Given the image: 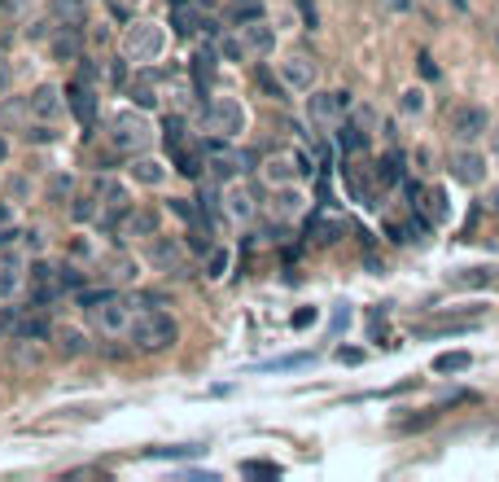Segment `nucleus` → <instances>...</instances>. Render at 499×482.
<instances>
[{
	"instance_id": "nucleus-1",
	"label": "nucleus",
	"mask_w": 499,
	"mask_h": 482,
	"mask_svg": "<svg viewBox=\"0 0 499 482\" xmlns=\"http://www.w3.org/2000/svg\"><path fill=\"white\" fill-rule=\"evenodd\" d=\"M132 347L136 351H145V355H158V351H167V347H176V338H180V324L171 321L167 312H136V324H132Z\"/></svg>"
},
{
	"instance_id": "nucleus-2",
	"label": "nucleus",
	"mask_w": 499,
	"mask_h": 482,
	"mask_svg": "<svg viewBox=\"0 0 499 482\" xmlns=\"http://www.w3.org/2000/svg\"><path fill=\"white\" fill-rule=\"evenodd\" d=\"M153 141V123L145 118V110H119L110 118V145L123 154H145Z\"/></svg>"
},
{
	"instance_id": "nucleus-3",
	"label": "nucleus",
	"mask_w": 499,
	"mask_h": 482,
	"mask_svg": "<svg viewBox=\"0 0 499 482\" xmlns=\"http://www.w3.org/2000/svg\"><path fill=\"white\" fill-rule=\"evenodd\" d=\"M162 45H167L162 22H132L127 36H123V53H127V61H136V66L158 61L162 57Z\"/></svg>"
},
{
	"instance_id": "nucleus-4",
	"label": "nucleus",
	"mask_w": 499,
	"mask_h": 482,
	"mask_svg": "<svg viewBox=\"0 0 499 482\" xmlns=\"http://www.w3.org/2000/svg\"><path fill=\"white\" fill-rule=\"evenodd\" d=\"M93 324L105 338H123L136 324V303H127L123 294H110V298H101L97 307H93Z\"/></svg>"
},
{
	"instance_id": "nucleus-5",
	"label": "nucleus",
	"mask_w": 499,
	"mask_h": 482,
	"mask_svg": "<svg viewBox=\"0 0 499 482\" xmlns=\"http://www.w3.org/2000/svg\"><path fill=\"white\" fill-rule=\"evenodd\" d=\"M206 132H215L219 141H233L246 132V106L237 97H215L206 106Z\"/></svg>"
},
{
	"instance_id": "nucleus-6",
	"label": "nucleus",
	"mask_w": 499,
	"mask_h": 482,
	"mask_svg": "<svg viewBox=\"0 0 499 482\" xmlns=\"http://www.w3.org/2000/svg\"><path fill=\"white\" fill-rule=\"evenodd\" d=\"M206 162H210V176L215 180H237V176H246L250 171V154L246 150H233V145H224V141H210L206 145Z\"/></svg>"
},
{
	"instance_id": "nucleus-7",
	"label": "nucleus",
	"mask_w": 499,
	"mask_h": 482,
	"mask_svg": "<svg viewBox=\"0 0 499 482\" xmlns=\"http://www.w3.org/2000/svg\"><path fill=\"white\" fill-rule=\"evenodd\" d=\"M302 176H311V159L299 154V150H281V154H272L263 162V180L267 184H294Z\"/></svg>"
},
{
	"instance_id": "nucleus-8",
	"label": "nucleus",
	"mask_w": 499,
	"mask_h": 482,
	"mask_svg": "<svg viewBox=\"0 0 499 482\" xmlns=\"http://www.w3.org/2000/svg\"><path fill=\"white\" fill-rule=\"evenodd\" d=\"M315 79H320V66H315V57L311 53H290L281 61V84L290 88V93H311L315 88Z\"/></svg>"
},
{
	"instance_id": "nucleus-9",
	"label": "nucleus",
	"mask_w": 499,
	"mask_h": 482,
	"mask_svg": "<svg viewBox=\"0 0 499 482\" xmlns=\"http://www.w3.org/2000/svg\"><path fill=\"white\" fill-rule=\"evenodd\" d=\"M307 110H311V118H315L320 127H338L350 114V93H315V97L307 102Z\"/></svg>"
},
{
	"instance_id": "nucleus-10",
	"label": "nucleus",
	"mask_w": 499,
	"mask_h": 482,
	"mask_svg": "<svg viewBox=\"0 0 499 482\" xmlns=\"http://www.w3.org/2000/svg\"><path fill=\"white\" fill-rule=\"evenodd\" d=\"M447 167H451V176H455L460 184H469V189L487 180V162H482V154H478V150H464V145H460V150H451Z\"/></svg>"
},
{
	"instance_id": "nucleus-11",
	"label": "nucleus",
	"mask_w": 499,
	"mask_h": 482,
	"mask_svg": "<svg viewBox=\"0 0 499 482\" xmlns=\"http://www.w3.org/2000/svg\"><path fill=\"white\" fill-rule=\"evenodd\" d=\"M171 27H176V36H193L201 27H210L206 4L201 0H171Z\"/></svg>"
},
{
	"instance_id": "nucleus-12",
	"label": "nucleus",
	"mask_w": 499,
	"mask_h": 482,
	"mask_svg": "<svg viewBox=\"0 0 499 482\" xmlns=\"http://www.w3.org/2000/svg\"><path fill=\"white\" fill-rule=\"evenodd\" d=\"M407 193L416 198V211H421V224H443L447 219V193L443 189H416V184H407Z\"/></svg>"
},
{
	"instance_id": "nucleus-13",
	"label": "nucleus",
	"mask_w": 499,
	"mask_h": 482,
	"mask_svg": "<svg viewBox=\"0 0 499 482\" xmlns=\"http://www.w3.org/2000/svg\"><path fill=\"white\" fill-rule=\"evenodd\" d=\"M237 36H241V45H246V57H267L272 53V45H276V31H272L263 18L241 22V27H237Z\"/></svg>"
},
{
	"instance_id": "nucleus-14",
	"label": "nucleus",
	"mask_w": 499,
	"mask_h": 482,
	"mask_svg": "<svg viewBox=\"0 0 499 482\" xmlns=\"http://www.w3.org/2000/svg\"><path fill=\"white\" fill-rule=\"evenodd\" d=\"M487 132V110L482 106H460L451 114V136L455 141H478Z\"/></svg>"
},
{
	"instance_id": "nucleus-15",
	"label": "nucleus",
	"mask_w": 499,
	"mask_h": 482,
	"mask_svg": "<svg viewBox=\"0 0 499 482\" xmlns=\"http://www.w3.org/2000/svg\"><path fill=\"white\" fill-rule=\"evenodd\" d=\"M27 110H31V118H45V123H53V118H61L66 97H61V88L45 84V88H36V93L27 97Z\"/></svg>"
},
{
	"instance_id": "nucleus-16",
	"label": "nucleus",
	"mask_w": 499,
	"mask_h": 482,
	"mask_svg": "<svg viewBox=\"0 0 499 482\" xmlns=\"http://www.w3.org/2000/svg\"><path fill=\"white\" fill-rule=\"evenodd\" d=\"M114 233H119V241H127V237H153L158 233V215L153 211H123V219L114 224Z\"/></svg>"
},
{
	"instance_id": "nucleus-17",
	"label": "nucleus",
	"mask_w": 499,
	"mask_h": 482,
	"mask_svg": "<svg viewBox=\"0 0 499 482\" xmlns=\"http://www.w3.org/2000/svg\"><path fill=\"white\" fill-rule=\"evenodd\" d=\"M66 106L75 110V118H79L84 127L97 123V97H93L88 84H70V88H66Z\"/></svg>"
},
{
	"instance_id": "nucleus-18",
	"label": "nucleus",
	"mask_w": 499,
	"mask_h": 482,
	"mask_svg": "<svg viewBox=\"0 0 499 482\" xmlns=\"http://www.w3.org/2000/svg\"><path fill=\"white\" fill-rule=\"evenodd\" d=\"M347 184H350V193H355V202L377 207V171H364L355 162V167H347Z\"/></svg>"
},
{
	"instance_id": "nucleus-19",
	"label": "nucleus",
	"mask_w": 499,
	"mask_h": 482,
	"mask_svg": "<svg viewBox=\"0 0 499 482\" xmlns=\"http://www.w3.org/2000/svg\"><path fill=\"white\" fill-rule=\"evenodd\" d=\"M307 233H311V241H315V246H333V241L347 233V224H342L338 215H315V219L307 224Z\"/></svg>"
},
{
	"instance_id": "nucleus-20",
	"label": "nucleus",
	"mask_w": 499,
	"mask_h": 482,
	"mask_svg": "<svg viewBox=\"0 0 499 482\" xmlns=\"http://www.w3.org/2000/svg\"><path fill=\"white\" fill-rule=\"evenodd\" d=\"M215 61H219V49H210V45L193 53V88H198V93L210 88V79H215Z\"/></svg>"
},
{
	"instance_id": "nucleus-21",
	"label": "nucleus",
	"mask_w": 499,
	"mask_h": 482,
	"mask_svg": "<svg viewBox=\"0 0 499 482\" xmlns=\"http://www.w3.org/2000/svg\"><path fill=\"white\" fill-rule=\"evenodd\" d=\"M127 171H132V180H136V184H150V189L167 180V167H162L158 159H145V154H141V159L132 154V167H127Z\"/></svg>"
},
{
	"instance_id": "nucleus-22",
	"label": "nucleus",
	"mask_w": 499,
	"mask_h": 482,
	"mask_svg": "<svg viewBox=\"0 0 499 482\" xmlns=\"http://www.w3.org/2000/svg\"><path fill=\"white\" fill-rule=\"evenodd\" d=\"M307 198H302L294 184H276V219H299Z\"/></svg>"
},
{
	"instance_id": "nucleus-23",
	"label": "nucleus",
	"mask_w": 499,
	"mask_h": 482,
	"mask_svg": "<svg viewBox=\"0 0 499 482\" xmlns=\"http://www.w3.org/2000/svg\"><path fill=\"white\" fill-rule=\"evenodd\" d=\"M53 57H57V61H75V57H79V22H66V27L57 31Z\"/></svg>"
},
{
	"instance_id": "nucleus-24",
	"label": "nucleus",
	"mask_w": 499,
	"mask_h": 482,
	"mask_svg": "<svg viewBox=\"0 0 499 482\" xmlns=\"http://www.w3.org/2000/svg\"><path fill=\"white\" fill-rule=\"evenodd\" d=\"M469 364H473V355H469V351H443V355H434V373L438 377L469 373Z\"/></svg>"
},
{
	"instance_id": "nucleus-25",
	"label": "nucleus",
	"mask_w": 499,
	"mask_h": 482,
	"mask_svg": "<svg viewBox=\"0 0 499 482\" xmlns=\"http://www.w3.org/2000/svg\"><path fill=\"white\" fill-rule=\"evenodd\" d=\"M224 211H228V219L246 224V219H254V198H250L246 189H233V193L224 198Z\"/></svg>"
},
{
	"instance_id": "nucleus-26",
	"label": "nucleus",
	"mask_w": 499,
	"mask_h": 482,
	"mask_svg": "<svg viewBox=\"0 0 499 482\" xmlns=\"http://www.w3.org/2000/svg\"><path fill=\"white\" fill-rule=\"evenodd\" d=\"M53 342H57V351H61V355H70V360L88 351V342H84V333H79V329H53Z\"/></svg>"
},
{
	"instance_id": "nucleus-27",
	"label": "nucleus",
	"mask_w": 499,
	"mask_h": 482,
	"mask_svg": "<svg viewBox=\"0 0 499 482\" xmlns=\"http://www.w3.org/2000/svg\"><path fill=\"white\" fill-rule=\"evenodd\" d=\"M22 285V264L13 255H0V298H9Z\"/></svg>"
},
{
	"instance_id": "nucleus-28",
	"label": "nucleus",
	"mask_w": 499,
	"mask_h": 482,
	"mask_svg": "<svg viewBox=\"0 0 499 482\" xmlns=\"http://www.w3.org/2000/svg\"><path fill=\"white\" fill-rule=\"evenodd\" d=\"M45 333H49V321H45V316H31V312H27V316H18V321H13V338L40 342Z\"/></svg>"
},
{
	"instance_id": "nucleus-29",
	"label": "nucleus",
	"mask_w": 499,
	"mask_h": 482,
	"mask_svg": "<svg viewBox=\"0 0 499 482\" xmlns=\"http://www.w3.org/2000/svg\"><path fill=\"white\" fill-rule=\"evenodd\" d=\"M206 447L201 443H184V447H153V461H189V456H201Z\"/></svg>"
},
{
	"instance_id": "nucleus-30",
	"label": "nucleus",
	"mask_w": 499,
	"mask_h": 482,
	"mask_svg": "<svg viewBox=\"0 0 499 482\" xmlns=\"http://www.w3.org/2000/svg\"><path fill=\"white\" fill-rule=\"evenodd\" d=\"M372 171H377V184H395V180H403V159L399 154H386Z\"/></svg>"
},
{
	"instance_id": "nucleus-31",
	"label": "nucleus",
	"mask_w": 499,
	"mask_h": 482,
	"mask_svg": "<svg viewBox=\"0 0 499 482\" xmlns=\"http://www.w3.org/2000/svg\"><path fill=\"white\" fill-rule=\"evenodd\" d=\"M180 259H184L180 241H158V246H153V264H158V268H176Z\"/></svg>"
},
{
	"instance_id": "nucleus-32",
	"label": "nucleus",
	"mask_w": 499,
	"mask_h": 482,
	"mask_svg": "<svg viewBox=\"0 0 499 482\" xmlns=\"http://www.w3.org/2000/svg\"><path fill=\"white\" fill-rule=\"evenodd\" d=\"M53 18H61V22H84V0H53Z\"/></svg>"
},
{
	"instance_id": "nucleus-33",
	"label": "nucleus",
	"mask_w": 499,
	"mask_h": 482,
	"mask_svg": "<svg viewBox=\"0 0 499 482\" xmlns=\"http://www.w3.org/2000/svg\"><path fill=\"white\" fill-rule=\"evenodd\" d=\"M132 272H136V264H132L127 255H114V259L105 264V276H110V281H127Z\"/></svg>"
},
{
	"instance_id": "nucleus-34",
	"label": "nucleus",
	"mask_w": 499,
	"mask_h": 482,
	"mask_svg": "<svg viewBox=\"0 0 499 482\" xmlns=\"http://www.w3.org/2000/svg\"><path fill=\"white\" fill-rule=\"evenodd\" d=\"M438 421V408H425L421 417H412V421H395V429L399 434H412V429H425V426H434Z\"/></svg>"
},
{
	"instance_id": "nucleus-35",
	"label": "nucleus",
	"mask_w": 499,
	"mask_h": 482,
	"mask_svg": "<svg viewBox=\"0 0 499 482\" xmlns=\"http://www.w3.org/2000/svg\"><path fill=\"white\" fill-rule=\"evenodd\" d=\"M495 272L491 268H469V272H455V285H491Z\"/></svg>"
},
{
	"instance_id": "nucleus-36",
	"label": "nucleus",
	"mask_w": 499,
	"mask_h": 482,
	"mask_svg": "<svg viewBox=\"0 0 499 482\" xmlns=\"http://www.w3.org/2000/svg\"><path fill=\"white\" fill-rule=\"evenodd\" d=\"M201 162H206V150H180V171L184 176H201Z\"/></svg>"
},
{
	"instance_id": "nucleus-37",
	"label": "nucleus",
	"mask_w": 499,
	"mask_h": 482,
	"mask_svg": "<svg viewBox=\"0 0 499 482\" xmlns=\"http://www.w3.org/2000/svg\"><path fill=\"white\" fill-rule=\"evenodd\" d=\"M228 264H233V255H228V250H210V264H206V276H210V281H219V276H224V272H228Z\"/></svg>"
},
{
	"instance_id": "nucleus-38",
	"label": "nucleus",
	"mask_w": 499,
	"mask_h": 482,
	"mask_svg": "<svg viewBox=\"0 0 499 482\" xmlns=\"http://www.w3.org/2000/svg\"><path fill=\"white\" fill-rule=\"evenodd\" d=\"M219 53L233 57V61H241V57H246V45H241V36H224V40H219Z\"/></svg>"
},
{
	"instance_id": "nucleus-39",
	"label": "nucleus",
	"mask_w": 499,
	"mask_h": 482,
	"mask_svg": "<svg viewBox=\"0 0 499 482\" xmlns=\"http://www.w3.org/2000/svg\"><path fill=\"white\" fill-rule=\"evenodd\" d=\"M315 355H281V360H272V364H263V369H307Z\"/></svg>"
},
{
	"instance_id": "nucleus-40",
	"label": "nucleus",
	"mask_w": 499,
	"mask_h": 482,
	"mask_svg": "<svg viewBox=\"0 0 499 482\" xmlns=\"http://www.w3.org/2000/svg\"><path fill=\"white\" fill-rule=\"evenodd\" d=\"M180 145H184V123L167 118V150H180Z\"/></svg>"
},
{
	"instance_id": "nucleus-41",
	"label": "nucleus",
	"mask_w": 499,
	"mask_h": 482,
	"mask_svg": "<svg viewBox=\"0 0 499 482\" xmlns=\"http://www.w3.org/2000/svg\"><path fill=\"white\" fill-rule=\"evenodd\" d=\"M241 470H246V474H267V478H281V465H272V461H246Z\"/></svg>"
},
{
	"instance_id": "nucleus-42",
	"label": "nucleus",
	"mask_w": 499,
	"mask_h": 482,
	"mask_svg": "<svg viewBox=\"0 0 499 482\" xmlns=\"http://www.w3.org/2000/svg\"><path fill=\"white\" fill-rule=\"evenodd\" d=\"M171 211L180 215V219H189V224H198V207H193V202H184V198H171Z\"/></svg>"
},
{
	"instance_id": "nucleus-43",
	"label": "nucleus",
	"mask_w": 499,
	"mask_h": 482,
	"mask_svg": "<svg viewBox=\"0 0 499 482\" xmlns=\"http://www.w3.org/2000/svg\"><path fill=\"white\" fill-rule=\"evenodd\" d=\"M132 97H136V106H141V110L158 102V97H153V88H150V84H136V88H132Z\"/></svg>"
},
{
	"instance_id": "nucleus-44",
	"label": "nucleus",
	"mask_w": 499,
	"mask_h": 482,
	"mask_svg": "<svg viewBox=\"0 0 499 482\" xmlns=\"http://www.w3.org/2000/svg\"><path fill=\"white\" fill-rule=\"evenodd\" d=\"M307 324H315V307H302V312H294V329H307Z\"/></svg>"
},
{
	"instance_id": "nucleus-45",
	"label": "nucleus",
	"mask_w": 499,
	"mask_h": 482,
	"mask_svg": "<svg viewBox=\"0 0 499 482\" xmlns=\"http://www.w3.org/2000/svg\"><path fill=\"white\" fill-rule=\"evenodd\" d=\"M338 360H342V364H364V351H355V347H342V351H338Z\"/></svg>"
},
{
	"instance_id": "nucleus-46",
	"label": "nucleus",
	"mask_w": 499,
	"mask_h": 482,
	"mask_svg": "<svg viewBox=\"0 0 499 482\" xmlns=\"http://www.w3.org/2000/svg\"><path fill=\"white\" fill-rule=\"evenodd\" d=\"M13 321H18V312L4 307V312H0V333H13Z\"/></svg>"
},
{
	"instance_id": "nucleus-47",
	"label": "nucleus",
	"mask_w": 499,
	"mask_h": 482,
	"mask_svg": "<svg viewBox=\"0 0 499 482\" xmlns=\"http://www.w3.org/2000/svg\"><path fill=\"white\" fill-rule=\"evenodd\" d=\"M421 106H425V102H421V93H416V88H412V93H403V110H412V114H416Z\"/></svg>"
},
{
	"instance_id": "nucleus-48",
	"label": "nucleus",
	"mask_w": 499,
	"mask_h": 482,
	"mask_svg": "<svg viewBox=\"0 0 499 482\" xmlns=\"http://www.w3.org/2000/svg\"><path fill=\"white\" fill-rule=\"evenodd\" d=\"M299 9H302V22L315 27V4H311V0H299Z\"/></svg>"
},
{
	"instance_id": "nucleus-49",
	"label": "nucleus",
	"mask_w": 499,
	"mask_h": 482,
	"mask_svg": "<svg viewBox=\"0 0 499 482\" xmlns=\"http://www.w3.org/2000/svg\"><path fill=\"white\" fill-rule=\"evenodd\" d=\"M61 193H70V176H66V180H61V176L53 180V198H61Z\"/></svg>"
},
{
	"instance_id": "nucleus-50",
	"label": "nucleus",
	"mask_w": 499,
	"mask_h": 482,
	"mask_svg": "<svg viewBox=\"0 0 499 482\" xmlns=\"http://www.w3.org/2000/svg\"><path fill=\"white\" fill-rule=\"evenodd\" d=\"M421 75H425V79H434V75H438V66H434L429 57H421Z\"/></svg>"
},
{
	"instance_id": "nucleus-51",
	"label": "nucleus",
	"mask_w": 499,
	"mask_h": 482,
	"mask_svg": "<svg viewBox=\"0 0 499 482\" xmlns=\"http://www.w3.org/2000/svg\"><path fill=\"white\" fill-rule=\"evenodd\" d=\"M13 224V211H9V202H0V228H9Z\"/></svg>"
},
{
	"instance_id": "nucleus-52",
	"label": "nucleus",
	"mask_w": 499,
	"mask_h": 482,
	"mask_svg": "<svg viewBox=\"0 0 499 482\" xmlns=\"http://www.w3.org/2000/svg\"><path fill=\"white\" fill-rule=\"evenodd\" d=\"M136 4H141V0H114V9H119V13H132Z\"/></svg>"
},
{
	"instance_id": "nucleus-53",
	"label": "nucleus",
	"mask_w": 499,
	"mask_h": 482,
	"mask_svg": "<svg viewBox=\"0 0 499 482\" xmlns=\"http://www.w3.org/2000/svg\"><path fill=\"white\" fill-rule=\"evenodd\" d=\"M487 211H495V215H499V189L491 193V198H487Z\"/></svg>"
},
{
	"instance_id": "nucleus-54",
	"label": "nucleus",
	"mask_w": 499,
	"mask_h": 482,
	"mask_svg": "<svg viewBox=\"0 0 499 482\" xmlns=\"http://www.w3.org/2000/svg\"><path fill=\"white\" fill-rule=\"evenodd\" d=\"M9 159V145H4V141H0V162Z\"/></svg>"
},
{
	"instance_id": "nucleus-55",
	"label": "nucleus",
	"mask_w": 499,
	"mask_h": 482,
	"mask_svg": "<svg viewBox=\"0 0 499 482\" xmlns=\"http://www.w3.org/2000/svg\"><path fill=\"white\" fill-rule=\"evenodd\" d=\"M495 159H499V127H495Z\"/></svg>"
}]
</instances>
